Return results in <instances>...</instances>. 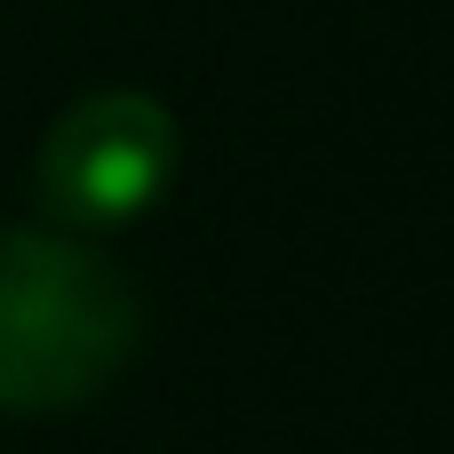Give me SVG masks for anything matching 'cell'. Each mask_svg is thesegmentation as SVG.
<instances>
[{"label": "cell", "instance_id": "cell-2", "mask_svg": "<svg viewBox=\"0 0 454 454\" xmlns=\"http://www.w3.org/2000/svg\"><path fill=\"white\" fill-rule=\"evenodd\" d=\"M184 136L176 112L144 88H96L80 104L56 112V128L40 136L32 160V200L56 231H120L136 215H152L176 184Z\"/></svg>", "mask_w": 454, "mask_h": 454}, {"label": "cell", "instance_id": "cell-1", "mask_svg": "<svg viewBox=\"0 0 454 454\" xmlns=\"http://www.w3.org/2000/svg\"><path fill=\"white\" fill-rule=\"evenodd\" d=\"M136 335L144 303L120 263L64 231H0V415L88 407Z\"/></svg>", "mask_w": 454, "mask_h": 454}]
</instances>
